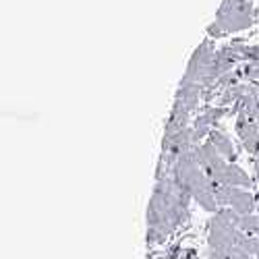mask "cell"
Segmentation results:
<instances>
[{"label":"cell","instance_id":"6da1fadb","mask_svg":"<svg viewBox=\"0 0 259 259\" xmlns=\"http://www.w3.org/2000/svg\"><path fill=\"white\" fill-rule=\"evenodd\" d=\"M255 11L251 0H224L222 7L215 15V23H218L224 33L226 31H241L253 25Z\"/></svg>","mask_w":259,"mask_h":259},{"label":"cell","instance_id":"7a4b0ae2","mask_svg":"<svg viewBox=\"0 0 259 259\" xmlns=\"http://www.w3.org/2000/svg\"><path fill=\"white\" fill-rule=\"evenodd\" d=\"M213 193H215V199H218V205L232 207L239 215H247V213H253V209H257V201L247 189L213 183Z\"/></svg>","mask_w":259,"mask_h":259},{"label":"cell","instance_id":"3957f363","mask_svg":"<svg viewBox=\"0 0 259 259\" xmlns=\"http://www.w3.org/2000/svg\"><path fill=\"white\" fill-rule=\"evenodd\" d=\"M211 181L220 183V185H228V187H241V189H249L251 187L249 177L236 164H226Z\"/></svg>","mask_w":259,"mask_h":259},{"label":"cell","instance_id":"277c9868","mask_svg":"<svg viewBox=\"0 0 259 259\" xmlns=\"http://www.w3.org/2000/svg\"><path fill=\"white\" fill-rule=\"evenodd\" d=\"M199 96H201V85H197V83H181V90H179L175 102L185 106L187 110H195L197 102H199Z\"/></svg>","mask_w":259,"mask_h":259},{"label":"cell","instance_id":"5b68a950","mask_svg":"<svg viewBox=\"0 0 259 259\" xmlns=\"http://www.w3.org/2000/svg\"><path fill=\"white\" fill-rule=\"evenodd\" d=\"M209 143H211L215 149H218V154H220L222 158H226L228 162L234 160V147H232L230 139H228L224 133H220V131H211V133H209Z\"/></svg>","mask_w":259,"mask_h":259},{"label":"cell","instance_id":"8992f818","mask_svg":"<svg viewBox=\"0 0 259 259\" xmlns=\"http://www.w3.org/2000/svg\"><path fill=\"white\" fill-rule=\"evenodd\" d=\"M207 33H209L211 37H220V35H224V29H222V27H220V25L213 21V23L207 27Z\"/></svg>","mask_w":259,"mask_h":259},{"label":"cell","instance_id":"52a82bcc","mask_svg":"<svg viewBox=\"0 0 259 259\" xmlns=\"http://www.w3.org/2000/svg\"><path fill=\"white\" fill-rule=\"evenodd\" d=\"M255 177H257V181H259V154L255 156Z\"/></svg>","mask_w":259,"mask_h":259},{"label":"cell","instance_id":"ba28073f","mask_svg":"<svg viewBox=\"0 0 259 259\" xmlns=\"http://www.w3.org/2000/svg\"><path fill=\"white\" fill-rule=\"evenodd\" d=\"M257 213H259V201H257Z\"/></svg>","mask_w":259,"mask_h":259}]
</instances>
